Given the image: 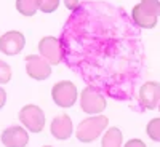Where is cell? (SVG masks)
Here are the masks:
<instances>
[{"label":"cell","instance_id":"5b68a950","mask_svg":"<svg viewBox=\"0 0 160 147\" xmlns=\"http://www.w3.org/2000/svg\"><path fill=\"white\" fill-rule=\"evenodd\" d=\"M38 53L51 66H56L62 61V47L56 37H43L38 42Z\"/></svg>","mask_w":160,"mask_h":147},{"label":"cell","instance_id":"e0dca14e","mask_svg":"<svg viewBox=\"0 0 160 147\" xmlns=\"http://www.w3.org/2000/svg\"><path fill=\"white\" fill-rule=\"evenodd\" d=\"M11 80V67L0 59V83H8Z\"/></svg>","mask_w":160,"mask_h":147},{"label":"cell","instance_id":"8992f818","mask_svg":"<svg viewBox=\"0 0 160 147\" xmlns=\"http://www.w3.org/2000/svg\"><path fill=\"white\" fill-rule=\"evenodd\" d=\"M26 72L34 80H47L51 75V64L43 56L29 55L26 58Z\"/></svg>","mask_w":160,"mask_h":147},{"label":"cell","instance_id":"9a60e30c","mask_svg":"<svg viewBox=\"0 0 160 147\" xmlns=\"http://www.w3.org/2000/svg\"><path fill=\"white\" fill-rule=\"evenodd\" d=\"M146 131H148V136L155 141V142H160V118H152L151 122L148 123V128H146Z\"/></svg>","mask_w":160,"mask_h":147},{"label":"cell","instance_id":"44dd1931","mask_svg":"<svg viewBox=\"0 0 160 147\" xmlns=\"http://www.w3.org/2000/svg\"><path fill=\"white\" fill-rule=\"evenodd\" d=\"M157 107H158V110H160V102H158V105H157Z\"/></svg>","mask_w":160,"mask_h":147},{"label":"cell","instance_id":"ffe728a7","mask_svg":"<svg viewBox=\"0 0 160 147\" xmlns=\"http://www.w3.org/2000/svg\"><path fill=\"white\" fill-rule=\"evenodd\" d=\"M5 102H7V93H5V90L0 86V109L5 105Z\"/></svg>","mask_w":160,"mask_h":147},{"label":"cell","instance_id":"ba28073f","mask_svg":"<svg viewBox=\"0 0 160 147\" xmlns=\"http://www.w3.org/2000/svg\"><path fill=\"white\" fill-rule=\"evenodd\" d=\"M74 131V126H72V120L68 114H59L53 118V122L50 125V133L56 139H69L71 135Z\"/></svg>","mask_w":160,"mask_h":147},{"label":"cell","instance_id":"2e32d148","mask_svg":"<svg viewBox=\"0 0 160 147\" xmlns=\"http://www.w3.org/2000/svg\"><path fill=\"white\" fill-rule=\"evenodd\" d=\"M37 7L43 13H53L59 7V0H37Z\"/></svg>","mask_w":160,"mask_h":147},{"label":"cell","instance_id":"30bf717a","mask_svg":"<svg viewBox=\"0 0 160 147\" xmlns=\"http://www.w3.org/2000/svg\"><path fill=\"white\" fill-rule=\"evenodd\" d=\"M2 142L5 147H26L29 135L22 126H10L2 133Z\"/></svg>","mask_w":160,"mask_h":147},{"label":"cell","instance_id":"8fae6325","mask_svg":"<svg viewBox=\"0 0 160 147\" xmlns=\"http://www.w3.org/2000/svg\"><path fill=\"white\" fill-rule=\"evenodd\" d=\"M131 16H133V19H135V22L142 29H152L157 24V16H152V15H149V13H146L141 8V3H138L135 8H133Z\"/></svg>","mask_w":160,"mask_h":147},{"label":"cell","instance_id":"6da1fadb","mask_svg":"<svg viewBox=\"0 0 160 147\" xmlns=\"http://www.w3.org/2000/svg\"><path fill=\"white\" fill-rule=\"evenodd\" d=\"M108 123H109V120L104 115H95V117L85 118L77 126L75 136L80 142H93L101 136V133L106 130Z\"/></svg>","mask_w":160,"mask_h":147},{"label":"cell","instance_id":"5bb4252c","mask_svg":"<svg viewBox=\"0 0 160 147\" xmlns=\"http://www.w3.org/2000/svg\"><path fill=\"white\" fill-rule=\"evenodd\" d=\"M141 8L152 16H160V0H141Z\"/></svg>","mask_w":160,"mask_h":147},{"label":"cell","instance_id":"52a82bcc","mask_svg":"<svg viewBox=\"0 0 160 147\" xmlns=\"http://www.w3.org/2000/svg\"><path fill=\"white\" fill-rule=\"evenodd\" d=\"M26 45V37L22 32L10 31L0 37V51L7 56H15L22 51Z\"/></svg>","mask_w":160,"mask_h":147},{"label":"cell","instance_id":"7c38bea8","mask_svg":"<svg viewBox=\"0 0 160 147\" xmlns=\"http://www.w3.org/2000/svg\"><path fill=\"white\" fill-rule=\"evenodd\" d=\"M101 147H122V131L118 128H109L102 136Z\"/></svg>","mask_w":160,"mask_h":147},{"label":"cell","instance_id":"ac0fdd59","mask_svg":"<svg viewBox=\"0 0 160 147\" xmlns=\"http://www.w3.org/2000/svg\"><path fill=\"white\" fill-rule=\"evenodd\" d=\"M125 147H146V144H144L141 139H130V141L125 144Z\"/></svg>","mask_w":160,"mask_h":147},{"label":"cell","instance_id":"d6986e66","mask_svg":"<svg viewBox=\"0 0 160 147\" xmlns=\"http://www.w3.org/2000/svg\"><path fill=\"white\" fill-rule=\"evenodd\" d=\"M64 5L68 7L69 10H75L78 5V0H64Z\"/></svg>","mask_w":160,"mask_h":147},{"label":"cell","instance_id":"4fadbf2b","mask_svg":"<svg viewBox=\"0 0 160 147\" xmlns=\"http://www.w3.org/2000/svg\"><path fill=\"white\" fill-rule=\"evenodd\" d=\"M16 10L22 16H34L38 10L37 0H16Z\"/></svg>","mask_w":160,"mask_h":147},{"label":"cell","instance_id":"9c48e42d","mask_svg":"<svg viewBox=\"0 0 160 147\" xmlns=\"http://www.w3.org/2000/svg\"><path fill=\"white\" fill-rule=\"evenodd\" d=\"M139 102L146 109H155L160 102V83L158 82H148L139 90Z\"/></svg>","mask_w":160,"mask_h":147},{"label":"cell","instance_id":"3957f363","mask_svg":"<svg viewBox=\"0 0 160 147\" xmlns=\"http://www.w3.org/2000/svg\"><path fill=\"white\" fill-rule=\"evenodd\" d=\"M80 107L85 114H101L106 109V98L96 86H87L80 95Z\"/></svg>","mask_w":160,"mask_h":147},{"label":"cell","instance_id":"277c9868","mask_svg":"<svg viewBox=\"0 0 160 147\" xmlns=\"http://www.w3.org/2000/svg\"><path fill=\"white\" fill-rule=\"evenodd\" d=\"M19 122L31 133H40L45 126V114L38 105L28 104L19 110Z\"/></svg>","mask_w":160,"mask_h":147},{"label":"cell","instance_id":"7402d4cb","mask_svg":"<svg viewBox=\"0 0 160 147\" xmlns=\"http://www.w3.org/2000/svg\"><path fill=\"white\" fill-rule=\"evenodd\" d=\"M43 147H51V145H43Z\"/></svg>","mask_w":160,"mask_h":147},{"label":"cell","instance_id":"7a4b0ae2","mask_svg":"<svg viewBox=\"0 0 160 147\" xmlns=\"http://www.w3.org/2000/svg\"><path fill=\"white\" fill-rule=\"evenodd\" d=\"M51 98L58 107H62V109L72 107L77 101V86L69 80L58 82L51 88Z\"/></svg>","mask_w":160,"mask_h":147}]
</instances>
